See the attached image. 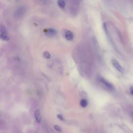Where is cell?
Wrapping results in <instances>:
<instances>
[{
	"label": "cell",
	"instance_id": "cell-1",
	"mask_svg": "<svg viewBox=\"0 0 133 133\" xmlns=\"http://www.w3.org/2000/svg\"><path fill=\"white\" fill-rule=\"evenodd\" d=\"M0 37L5 41H8L9 39L6 29L3 25L0 26Z\"/></svg>",
	"mask_w": 133,
	"mask_h": 133
},
{
	"label": "cell",
	"instance_id": "cell-2",
	"mask_svg": "<svg viewBox=\"0 0 133 133\" xmlns=\"http://www.w3.org/2000/svg\"><path fill=\"white\" fill-rule=\"evenodd\" d=\"M112 63L113 65V66H114V68L118 70L119 72H124V69L122 67V66L119 64V63L117 62V60H115V59H112Z\"/></svg>",
	"mask_w": 133,
	"mask_h": 133
},
{
	"label": "cell",
	"instance_id": "cell-3",
	"mask_svg": "<svg viewBox=\"0 0 133 133\" xmlns=\"http://www.w3.org/2000/svg\"><path fill=\"white\" fill-rule=\"evenodd\" d=\"M100 81L108 89H109L110 90H113L114 88V86L111 83H110L108 81H107V80H105L104 78H100Z\"/></svg>",
	"mask_w": 133,
	"mask_h": 133
},
{
	"label": "cell",
	"instance_id": "cell-4",
	"mask_svg": "<svg viewBox=\"0 0 133 133\" xmlns=\"http://www.w3.org/2000/svg\"><path fill=\"white\" fill-rule=\"evenodd\" d=\"M34 116H35V118L36 122L38 123H40L41 121V115L40 111L39 110H36L35 111Z\"/></svg>",
	"mask_w": 133,
	"mask_h": 133
},
{
	"label": "cell",
	"instance_id": "cell-5",
	"mask_svg": "<svg viewBox=\"0 0 133 133\" xmlns=\"http://www.w3.org/2000/svg\"><path fill=\"white\" fill-rule=\"evenodd\" d=\"M65 37L68 40H72L73 38V33L70 31H67L65 33Z\"/></svg>",
	"mask_w": 133,
	"mask_h": 133
},
{
	"label": "cell",
	"instance_id": "cell-6",
	"mask_svg": "<svg viewBox=\"0 0 133 133\" xmlns=\"http://www.w3.org/2000/svg\"><path fill=\"white\" fill-rule=\"evenodd\" d=\"M56 31L55 29L52 28L48 29L46 32V34L48 36H53L55 34H56Z\"/></svg>",
	"mask_w": 133,
	"mask_h": 133
},
{
	"label": "cell",
	"instance_id": "cell-7",
	"mask_svg": "<svg viewBox=\"0 0 133 133\" xmlns=\"http://www.w3.org/2000/svg\"><path fill=\"white\" fill-rule=\"evenodd\" d=\"M80 104L82 107H86L88 104V102L86 99H82L80 102Z\"/></svg>",
	"mask_w": 133,
	"mask_h": 133
},
{
	"label": "cell",
	"instance_id": "cell-8",
	"mask_svg": "<svg viewBox=\"0 0 133 133\" xmlns=\"http://www.w3.org/2000/svg\"><path fill=\"white\" fill-rule=\"evenodd\" d=\"M58 4L59 6V7L61 8H63L65 6V2L64 1L60 0L58 2Z\"/></svg>",
	"mask_w": 133,
	"mask_h": 133
},
{
	"label": "cell",
	"instance_id": "cell-9",
	"mask_svg": "<svg viewBox=\"0 0 133 133\" xmlns=\"http://www.w3.org/2000/svg\"><path fill=\"white\" fill-rule=\"evenodd\" d=\"M43 56L45 58L49 59L50 58V54L48 51H45L43 53Z\"/></svg>",
	"mask_w": 133,
	"mask_h": 133
},
{
	"label": "cell",
	"instance_id": "cell-10",
	"mask_svg": "<svg viewBox=\"0 0 133 133\" xmlns=\"http://www.w3.org/2000/svg\"><path fill=\"white\" fill-rule=\"evenodd\" d=\"M54 127L55 129L56 130L58 131H61V128H60V127H59V126H58V125H55V126H54Z\"/></svg>",
	"mask_w": 133,
	"mask_h": 133
},
{
	"label": "cell",
	"instance_id": "cell-11",
	"mask_svg": "<svg viewBox=\"0 0 133 133\" xmlns=\"http://www.w3.org/2000/svg\"><path fill=\"white\" fill-rule=\"evenodd\" d=\"M57 117H58V118L59 119H60V120H64L63 117L61 114H58V115H57Z\"/></svg>",
	"mask_w": 133,
	"mask_h": 133
},
{
	"label": "cell",
	"instance_id": "cell-12",
	"mask_svg": "<svg viewBox=\"0 0 133 133\" xmlns=\"http://www.w3.org/2000/svg\"><path fill=\"white\" fill-rule=\"evenodd\" d=\"M130 90V93H131V94L132 95V91H133V90H132V87H131Z\"/></svg>",
	"mask_w": 133,
	"mask_h": 133
}]
</instances>
